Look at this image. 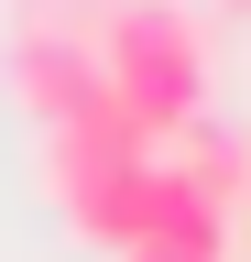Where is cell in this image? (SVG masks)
<instances>
[{"label": "cell", "instance_id": "1", "mask_svg": "<svg viewBox=\"0 0 251 262\" xmlns=\"http://www.w3.org/2000/svg\"><path fill=\"white\" fill-rule=\"evenodd\" d=\"M99 88L142 120V142H186L208 110V22L186 0H120L99 22Z\"/></svg>", "mask_w": 251, "mask_h": 262}, {"label": "cell", "instance_id": "5", "mask_svg": "<svg viewBox=\"0 0 251 262\" xmlns=\"http://www.w3.org/2000/svg\"><path fill=\"white\" fill-rule=\"evenodd\" d=\"M240 196H251V186H240Z\"/></svg>", "mask_w": 251, "mask_h": 262}, {"label": "cell", "instance_id": "4", "mask_svg": "<svg viewBox=\"0 0 251 262\" xmlns=\"http://www.w3.org/2000/svg\"><path fill=\"white\" fill-rule=\"evenodd\" d=\"M218 11H251V0H218Z\"/></svg>", "mask_w": 251, "mask_h": 262}, {"label": "cell", "instance_id": "2", "mask_svg": "<svg viewBox=\"0 0 251 262\" xmlns=\"http://www.w3.org/2000/svg\"><path fill=\"white\" fill-rule=\"evenodd\" d=\"M11 98L33 120H77L87 98H99V33L77 22H22L11 33Z\"/></svg>", "mask_w": 251, "mask_h": 262}, {"label": "cell", "instance_id": "3", "mask_svg": "<svg viewBox=\"0 0 251 262\" xmlns=\"http://www.w3.org/2000/svg\"><path fill=\"white\" fill-rule=\"evenodd\" d=\"M120 262H230V219L197 208V196H186L164 164H153V229H142Z\"/></svg>", "mask_w": 251, "mask_h": 262}]
</instances>
